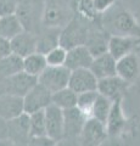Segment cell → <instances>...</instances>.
<instances>
[{"instance_id": "603a6c76", "label": "cell", "mask_w": 140, "mask_h": 146, "mask_svg": "<svg viewBox=\"0 0 140 146\" xmlns=\"http://www.w3.org/2000/svg\"><path fill=\"white\" fill-rule=\"evenodd\" d=\"M46 67H48L46 57H45L44 54H40L38 51L31 54L23 58V71L32 76L39 77V74Z\"/></svg>"}, {"instance_id": "9a60e30c", "label": "cell", "mask_w": 140, "mask_h": 146, "mask_svg": "<svg viewBox=\"0 0 140 146\" xmlns=\"http://www.w3.org/2000/svg\"><path fill=\"white\" fill-rule=\"evenodd\" d=\"M25 113L23 98L6 93L0 96V117L4 119H13Z\"/></svg>"}, {"instance_id": "8fae6325", "label": "cell", "mask_w": 140, "mask_h": 146, "mask_svg": "<svg viewBox=\"0 0 140 146\" xmlns=\"http://www.w3.org/2000/svg\"><path fill=\"white\" fill-rule=\"evenodd\" d=\"M9 129H10V141L13 144L25 145L29 144V115L22 113L21 116L9 121Z\"/></svg>"}, {"instance_id": "4fadbf2b", "label": "cell", "mask_w": 140, "mask_h": 146, "mask_svg": "<svg viewBox=\"0 0 140 146\" xmlns=\"http://www.w3.org/2000/svg\"><path fill=\"white\" fill-rule=\"evenodd\" d=\"M94 60L93 54L85 44L77 45L67 50V58L65 66L71 71L78 68H89Z\"/></svg>"}, {"instance_id": "7a4b0ae2", "label": "cell", "mask_w": 140, "mask_h": 146, "mask_svg": "<svg viewBox=\"0 0 140 146\" xmlns=\"http://www.w3.org/2000/svg\"><path fill=\"white\" fill-rule=\"evenodd\" d=\"M71 70L64 66H48L38 77V83L44 85L51 93H56L68 86Z\"/></svg>"}, {"instance_id": "1f68e13d", "label": "cell", "mask_w": 140, "mask_h": 146, "mask_svg": "<svg viewBox=\"0 0 140 146\" xmlns=\"http://www.w3.org/2000/svg\"><path fill=\"white\" fill-rule=\"evenodd\" d=\"M1 141H10V129L9 121L0 117V143Z\"/></svg>"}, {"instance_id": "d590c367", "label": "cell", "mask_w": 140, "mask_h": 146, "mask_svg": "<svg viewBox=\"0 0 140 146\" xmlns=\"http://www.w3.org/2000/svg\"><path fill=\"white\" fill-rule=\"evenodd\" d=\"M138 43H140V38H138Z\"/></svg>"}, {"instance_id": "6da1fadb", "label": "cell", "mask_w": 140, "mask_h": 146, "mask_svg": "<svg viewBox=\"0 0 140 146\" xmlns=\"http://www.w3.org/2000/svg\"><path fill=\"white\" fill-rule=\"evenodd\" d=\"M45 4L42 0H20L16 10L25 31L35 32L38 31L39 23H43V12Z\"/></svg>"}, {"instance_id": "9c48e42d", "label": "cell", "mask_w": 140, "mask_h": 146, "mask_svg": "<svg viewBox=\"0 0 140 146\" xmlns=\"http://www.w3.org/2000/svg\"><path fill=\"white\" fill-rule=\"evenodd\" d=\"M107 135L108 133L105 123L94 117H88L80 135V141L87 145H98L102 143Z\"/></svg>"}, {"instance_id": "ba28073f", "label": "cell", "mask_w": 140, "mask_h": 146, "mask_svg": "<svg viewBox=\"0 0 140 146\" xmlns=\"http://www.w3.org/2000/svg\"><path fill=\"white\" fill-rule=\"evenodd\" d=\"M87 31L83 28V26L78 21L72 20L66 25L65 29L61 31L60 34V45L65 49L74 48L77 45H82L87 43Z\"/></svg>"}, {"instance_id": "277c9868", "label": "cell", "mask_w": 140, "mask_h": 146, "mask_svg": "<svg viewBox=\"0 0 140 146\" xmlns=\"http://www.w3.org/2000/svg\"><path fill=\"white\" fill-rule=\"evenodd\" d=\"M23 101L25 112L29 115V113L40 111V110H45L49 105L52 104V93L44 85L37 83L23 96Z\"/></svg>"}, {"instance_id": "836d02e7", "label": "cell", "mask_w": 140, "mask_h": 146, "mask_svg": "<svg viewBox=\"0 0 140 146\" xmlns=\"http://www.w3.org/2000/svg\"><path fill=\"white\" fill-rule=\"evenodd\" d=\"M113 3H115V0H93V5H94V9L96 10V12L105 11Z\"/></svg>"}, {"instance_id": "f546056e", "label": "cell", "mask_w": 140, "mask_h": 146, "mask_svg": "<svg viewBox=\"0 0 140 146\" xmlns=\"http://www.w3.org/2000/svg\"><path fill=\"white\" fill-rule=\"evenodd\" d=\"M20 0H0V16L16 13Z\"/></svg>"}, {"instance_id": "8992f818", "label": "cell", "mask_w": 140, "mask_h": 146, "mask_svg": "<svg viewBox=\"0 0 140 146\" xmlns=\"http://www.w3.org/2000/svg\"><path fill=\"white\" fill-rule=\"evenodd\" d=\"M98 82L99 79L90 68H78L71 71L68 86L79 94L84 91L98 90Z\"/></svg>"}, {"instance_id": "e575fe53", "label": "cell", "mask_w": 140, "mask_h": 146, "mask_svg": "<svg viewBox=\"0 0 140 146\" xmlns=\"http://www.w3.org/2000/svg\"><path fill=\"white\" fill-rule=\"evenodd\" d=\"M7 93V78L0 74V96Z\"/></svg>"}, {"instance_id": "3957f363", "label": "cell", "mask_w": 140, "mask_h": 146, "mask_svg": "<svg viewBox=\"0 0 140 146\" xmlns=\"http://www.w3.org/2000/svg\"><path fill=\"white\" fill-rule=\"evenodd\" d=\"M65 117V129H64V141H76L80 139L83 128L88 116L77 106L64 110Z\"/></svg>"}, {"instance_id": "4316f807", "label": "cell", "mask_w": 140, "mask_h": 146, "mask_svg": "<svg viewBox=\"0 0 140 146\" xmlns=\"http://www.w3.org/2000/svg\"><path fill=\"white\" fill-rule=\"evenodd\" d=\"M112 104H113V101H112L111 99L104 96V95L99 93L95 102H94V106L92 110V116L90 117L96 118V119L101 121L102 123L106 124L108 115H110L111 108H112Z\"/></svg>"}, {"instance_id": "4dcf8cb0", "label": "cell", "mask_w": 140, "mask_h": 146, "mask_svg": "<svg viewBox=\"0 0 140 146\" xmlns=\"http://www.w3.org/2000/svg\"><path fill=\"white\" fill-rule=\"evenodd\" d=\"M57 144L55 140L51 139L49 135H43V136H35V138H31L29 145H43V146H51Z\"/></svg>"}, {"instance_id": "d6986e66", "label": "cell", "mask_w": 140, "mask_h": 146, "mask_svg": "<svg viewBox=\"0 0 140 146\" xmlns=\"http://www.w3.org/2000/svg\"><path fill=\"white\" fill-rule=\"evenodd\" d=\"M140 65L139 58L135 54L129 52L125 56L117 60V76L127 80L128 83H132L139 76Z\"/></svg>"}, {"instance_id": "44dd1931", "label": "cell", "mask_w": 140, "mask_h": 146, "mask_svg": "<svg viewBox=\"0 0 140 146\" xmlns=\"http://www.w3.org/2000/svg\"><path fill=\"white\" fill-rule=\"evenodd\" d=\"M23 31L25 27L16 13H9V15L0 16V36L11 40Z\"/></svg>"}, {"instance_id": "52a82bcc", "label": "cell", "mask_w": 140, "mask_h": 146, "mask_svg": "<svg viewBox=\"0 0 140 146\" xmlns=\"http://www.w3.org/2000/svg\"><path fill=\"white\" fill-rule=\"evenodd\" d=\"M110 27L113 31V35H130L140 38V27L134 21L133 16L127 11H118L111 17Z\"/></svg>"}, {"instance_id": "7c38bea8", "label": "cell", "mask_w": 140, "mask_h": 146, "mask_svg": "<svg viewBox=\"0 0 140 146\" xmlns=\"http://www.w3.org/2000/svg\"><path fill=\"white\" fill-rule=\"evenodd\" d=\"M10 43H11V51L25 58L31 54L37 52L38 34L29 31H23L19 35H16L13 39H11Z\"/></svg>"}, {"instance_id": "484cf974", "label": "cell", "mask_w": 140, "mask_h": 146, "mask_svg": "<svg viewBox=\"0 0 140 146\" xmlns=\"http://www.w3.org/2000/svg\"><path fill=\"white\" fill-rule=\"evenodd\" d=\"M29 134L31 138L48 135L45 110H40V111L29 113Z\"/></svg>"}, {"instance_id": "cb8c5ba5", "label": "cell", "mask_w": 140, "mask_h": 146, "mask_svg": "<svg viewBox=\"0 0 140 146\" xmlns=\"http://www.w3.org/2000/svg\"><path fill=\"white\" fill-rule=\"evenodd\" d=\"M23 71V57L11 52L7 56L0 58V74L4 77H11Z\"/></svg>"}, {"instance_id": "5b68a950", "label": "cell", "mask_w": 140, "mask_h": 146, "mask_svg": "<svg viewBox=\"0 0 140 146\" xmlns=\"http://www.w3.org/2000/svg\"><path fill=\"white\" fill-rule=\"evenodd\" d=\"M45 117H46V128L48 135L51 139L64 141V129H65V117L64 110L54 104H50L45 108Z\"/></svg>"}, {"instance_id": "ffe728a7", "label": "cell", "mask_w": 140, "mask_h": 146, "mask_svg": "<svg viewBox=\"0 0 140 146\" xmlns=\"http://www.w3.org/2000/svg\"><path fill=\"white\" fill-rule=\"evenodd\" d=\"M125 119L124 117V112H123V107H122V98L117 99L112 104V108L111 112L108 115L107 122H106V128H107V133L111 136H116L118 135L123 128L125 125Z\"/></svg>"}, {"instance_id": "83f0119b", "label": "cell", "mask_w": 140, "mask_h": 146, "mask_svg": "<svg viewBox=\"0 0 140 146\" xmlns=\"http://www.w3.org/2000/svg\"><path fill=\"white\" fill-rule=\"evenodd\" d=\"M99 95L98 90H90L84 91V93H79L77 96V107L80 108L88 117L92 116V110L94 106V102Z\"/></svg>"}, {"instance_id": "7402d4cb", "label": "cell", "mask_w": 140, "mask_h": 146, "mask_svg": "<svg viewBox=\"0 0 140 146\" xmlns=\"http://www.w3.org/2000/svg\"><path fill=\"white\" fill-rule=\"evenodd\" d=\"M60 34H61V31H57V28H48L46 33L39 34L37 51L46 55L52 49L60 45Z\"/></svg>"}, {"instance_id": "e0dca14e", "label": "cell", "mask_w": 140, "mask_h": 146, "mask_svg": "<svg viewBox=\"0 0 140 146\" xmlns=\"http://www.w3.org/2000/svg\"><path fill=\"white\" fill-rule=\"evenodd\" d=\"M89 68L96 76L98 79L116 76L117 74V60L108 51H106L94 57V60Z\"/></svg>"}, {"instance_id": "f1b7e54d", "label": "cell", "mask_w": 140, "mask_h": 146, "mask_svg": "<svg viewBox=\"0 0 140 146\" xmlns=\"http://www.w3.org/2000/svg\"><path fill=\"white\" fill-rule=\"evenodd\" d=\"M45 57H46L48 66H64L67 58V49L58 45L51 51H49Z\"/></svg>"}, {"instance_id": "d6a6232c", "label": "cell", "mask_w": 140, "mask_h": 146, "mask_svg": "<svg viewBox=\"0 0 140 146\" xmlns=\"http://www.w3.org/2000/svg\"><path fill=\"white\" fill-rule=\"evenodd\" d=\"M12 51H11V43L10 40H7L3 36H0V58L7 56L10 55Z\"/></svg>"}, {"instance_id": "5bb4252c", "label": "cell", "mask_w": 140, "mask_h": 146, "mask_svg": "<svg viewBox=\"0 0 140 146\" xmlns=\"http://www.w3.org/2000/svg\"><path fill=\"white\" fill-rule=\"evenodd\" d=\"M38 83V77L21 71L11 77H7V93L23 98Z\"/></svg>"}, {"instance_id": "2e32d148", "label": "cell", "mask_w": 140, "mask_h": 146, "mask_svg": "<svg viewBox=\"0 0 140 146\" xmlns=\"http://www.w3.org/2000/svg\"><path fill=\"white\" fill-rule=\"evenodd\" d=\"M67 22V11L60 3L50 1L44 6L43 12V25L46 28H57L61 26H66Z\"/></svg>"}, {"instance_id": "ac0fdd59", "label": "cell", "mask_w": 140, "mask_h": 146, "mask_svg": "<svg viewBox=\"0 0 140 146\" xmlns=\"http://www.w3.org/2000/svg\"><path fill=\"white\" fill-rule=\"evenodd\" d=\"M138 43L137 36L130 35H112L108 40V52L113 56L116 60L125 56L127 54L132 52L133 48Z\"/></svg>"}, {"instance_id": "30bf717a", "label": "cell", "mask_w": 140, "mask_h": 146, "mask_svg": "<svg viewBox=\"0 0 140 146\" xmlns=\"http://www.w3.org/2000/svg\"><path fill=\"white\" fill-rule=\"evenodd\" d=\"M128 82L121 78L119 76H111L106 78H101L98 82V91L104 96L111 99L112 101L123 96L127 90Z\"/></svg>"}, {"instance_id": "d4e9b609", "label": "cell", "mask_w": 140, "mask_h": 146, "mask_svg": "<svg viewBox=\"0 0 140 146\" xmlns=\"http://www.w3.org/2000/svg\"><path fill=\"white\" fill-rule=\"evenodd\" d=\"M77 96L78 94L74 90H72L70 86H66L61 90H57L56 93H52V104L62 110L71 108L77 106Z\"/></svg>"}]
</instances>
